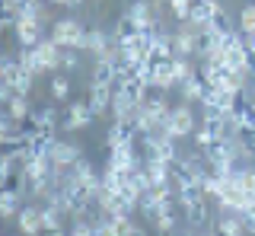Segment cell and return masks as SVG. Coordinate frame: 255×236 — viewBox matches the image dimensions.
<instances>
[{"label": "cell", "mask_w": 255, "mask_h": 236, "mask_svg": "<svg viewBox=\"0 0 255 236\" xmlns=\"http://www.w3.org/2000/svg\"><path fill=\"white\" fill-rule=\"evenodd\" d=\"M0 83L13 86L16 93H32V86H35V74H29L26 67L19 64V58L16 54H3L0 58Z\"/></svg>", "instance_id": "obj_1"}, {"label": "cell", "mask_w": 255, "mask_h": 236, "mask_svg": "<svg viewBox=\"0 0 255 236\" xmlns=\"http://www.w3.org/2000/svg\"><path fill=\"white\" fill-rule=\"evenodd\" d=\"M51 38L61 45V48H83V38H86V26L77 16H64L54 19L51 26Z\"/></svg>", "instance_id": "obj_2"}, {"label": "cell", "mask_w": 255, "mask_h": 236, "mask_svg": "<svg viewBox=\"0 0 255 236\" xmlns=\"http://www.w3.org/2000/svg\"><path fill=\"white\" fill-rule=\"evenodd\" d=\"M163 128L169 131V134H172L175 140H182V137L195 134L198 118H195V112H191V102H182V106H175L172 112H169V121H166Z\"/></svg>", "instance_id": "obj_3"}, {"label": "cell", "mask_w": 255, "mask_h": 236, "mask_svg": "<svg viewBox=\"0 0 255 236\" xmlns=\"http://www.w3.org/2000/svg\"><path fill=\"white\" fill-rule=\"evenodd\" d=\"M32 48H35V61H38V77H42V74H58V70H61V58H64V48L54 42L51 35L42 38L38 45H32Z\"/></svg>", "instance_id": "obj_4"}, {"label": "cell", "mask_w": 255, "mask_h": 236, "mask_svg": "<svg viewBox=\"0 0 255 236\" xmlns=\"http://www.w3.org/2000/svg\"><path fill=\"white\" fill-rule=\"evenodd\" d=\"M13 35L19 45H26V48H32V45H38L45 38V22L38 16H19L13 26Z\"/></svg>", "instance_id": "obj_5"}, {"label": "cell", "mask_w": 255, "mask_h": 236, "mask_svg": "<svg viewBox=\"0 0 255 236\" xmlns=\"http://www.w3.org/2000/svg\"><path fill=\"white\" fill-rule=\"evenodd\" d=\"M29 134H26V121L22 118H13L10 112H3V121H0V144L3 147H16L22 144Z\"/></svg>", "instance_id": "obj_6"}, {"label": "cell", "mask_w": 255, "mask_h": 236, "mask_svg": "<svg viewBox=\"0 0 255 236\" xmlns=\"http://www.w3.org/2000/svg\"><path fill=\"white\" fill-rule=\"evenodd\" d=\"M93 118H96V112H93L90 102H70L64 128H67V131H83V128H90V124H93Z\"/></svg>", "instance_id": "obj_7"}, {"label": "cell", "mask_w": 255, "mask_h": 236, "mask_svg": "<svg viewBox=\"0 0 255 236\" xmlns=\"http://www.w3.org/2000/svg\"><path fill=\"white\" fill-rule=\"evenodd\" d=\"M48 153H51V163H54V166H64V169H70L80 156H83V153H80V147L70 144V140H51Z\"/></svg>", "instance_id": "obj_8"}, {"label": "cell", "mask_w": 255, "mask_h": 236, "mask_svg": "<svg viewBox=\"0 0 255 236\" xmlns=\"http://www.w3.org/2000/svg\"><path fill=\"white\" fill-rule=\"evenodd\" d=\"M109 45H112V32H102V29H86V38H83V48H80V51H86L93 61H99V58H106Z\"/></svg>", "instance_id": "obj_9"}, {"label": "cell", "mask_w": 255, "mask_h": 236, "mask_svg": "<svg viewBox=\"0 0 255 236\" xmlns=\"http://www.w3.org/2000/svg\"><path fill=\"white\" fill-rule=\"evenodd\" d=\"M16 227H19V233H42V208H35V204H26V208H19V214H16Z\"/></svg>", "instance_id": "obj_10"}, {"label": "cell", "mask_w": 255, "mask_h": 236, "mask_svg": "<svg viewBox=\"0 0 255 236\" xmlns=\"http://www.w3.org/2000/svg\"><path fill=\"white\" fill-rule=\"evenodd\" d=\"M112 99H115V90L109 83H90V106L96 115L112 112Z\"/></svg>", "instance_id": "obj_11"}, {"label": "cell", "mask_w": 255, "mask_h": 236, "mask_svg": "<svg viewBox=\"0 0 255 236\" xmlns=\"http://www.w3.org/2000/svg\"><path fill=\"white\" fill-rule=\"evenodd\" d=\"M175 86V70H172V58L153 61V90L156 93H169Z\"/></svg>", "instance_id": "obj_12"}, {"label": "cell", "mask_w": 255, "mask_h": 236, "mask_svg": "<svg viewBox=\"0 0 255 236\" xmlns=\"http://www.w3.org/2000/svg\"><path fill=\"white\" fill-rule=\"evenodd\" d=\"M249 230V220H246V214H236V211H223V217L217 220V233L223 236H239Z\"/></svg>", "instance_id": "obj_13"}, {"label": "cell", "mask_w": 255, "mask_h": 236, "mask_svg": "<svg viewBox=\"0 0 255 236\" xmlns=\"http://www.w3.org/2000/svg\"><path fill=\"white\" fill-rule=\"evenodd\" d=\"M22 192L16 185H3V192H0V217L3 220H10L19 214V208H22Z\"/></svg>", "instance_id": "obj_14"}, {"label": "cell", "mask_w": 255, "mask_h": 236, "mask_svg": "<svg viewBox=\"0 0 255 236\" xmlns=\"http://www.w3.org/2000/svg\"><path fill=\"white\" fill-rule=\"evenodd\" d=\"M220 0H195V6H191V22H198V26H201V29H207V26H211V19H214V13H217L220 10Z\"/></svg>", "instance_id": "obj_15"}, {"label": "cell", "mask_w": 255, "mask_h": 236, "mask_svg": "<svg viewBox=\"0 0 255 236\" xmlns=\"http://www.w3.org/2000/svg\"><path fill=\"white\" fill-rule=\"evenodd\" d=\"M179 93H182V99H185V102H198V106H201L204 96H207V83L201 80V74H195L191 80H185V83L179 86Z\"/></svg>", "instance_id": "obj_16"}, {"label": "cell", "mask_w": 255, "mask_h": 236, "mask_svg": "<svg viewBox=\"0 0 255 236\" xmlns=\"http://www.w3.org/2000/svg\"><path fill=\"white\" fill-rule=\"evenodd\" d=\"M207 201H211V198H198V201H188L185 208H182V211H185V220H188L191 227H204L207 224V217H211Z\"/></svg>", "instance_id": "obj_17"}, {"label": "cell", "mask_w": 255, "mask_h": 236, "mask_svg": "<svg viewBox=\"0 0 255 236\" xmlns=\"http://www.w3.org/2000/svg\"><path fill=\"white\" fill-rule=\"evenodd\" d=\"M115 77H118V64L115 61H106V58H99L93 64V80L90 83H115Z\"/></svg>", "instance_id": "obj_18"}, {"label": "cell", "mask_w": 255, "mask_h": 236, "mask_svg": "<svg viewBox=\"0 0 255 236\" xmlns=\"http://www.w3.org/2000/svg\"><path fill=\"white\" fill-rule=\"evenodd\" d=\"M172 32L166 29H156L153 32V61H163V58H172Z\"/></svg>", "instance_id": "obj_19"}, {"label": "cell", "mask_w": 255, "mask_h": 236, "mask_svg": "<svg viewBox=\"0 0 255 236\" xmlns=\"http://www.w3.org/2000/svg\"><path fill=\"white\" fill-rule=\"evenodd\" d=\"M175 204H179V198H172L163 211H159V217L153 220V227H156L159 233H172L175 230Z\"/></svg>", "instance_id": "obj_20"}, {"label": "cell", "mask_w": 255, "mask_h": 236, "mask_svg": "<svg viewBox=\"0 0 255 236\" xmlns=\"http://www.w3.org/2000/svg\"><path fill=\"white\" fill-rule=\"evenodd\" d=\"M195 144H198V150H207V147L217 140V131H214V124L211 121H198V128H195Z\"/></svg>", "instance_id": "obj_21"}, {"label": "cell", "mask_w": 255, "mask_h": 236, "mask_svg": "<svg viewBox=\"0 0 255 236\" xmlns=\"http://www.w3.org/2000/svg\"><path fill=\"white\" fill-rule=\"evenodd\" d=\"M6 112H10L13 118H29V115H32V102H29V96H26V93H16V96L6 102Z\"/></svg>", "instance_id": "obj_22"}, {"label": "cell", "mask_w": 255, "mask_h": 236, "mask_svg": "<svg viewBox=\"0 0 255 236\" xmlns=\"http://www.w3.org/2000/svg\"><path fill=\"white\" fill-rule=\"evenodd\" d=\"M172 70H175V86H182L185 80H191V77L198 74L195 64H191V58H172Z\"/></svg>", "instance_id": "obj_23"}, {"label": "cell", "mask_w": 255, "mask_h": 236, "mask_svg": "<svg viewBox=\"0 0 255 236\" xmlns=\"http://www.w3.org/2000/svg\"><path fill=\"white\" fill-rule=\"evenodd\" d=\"M239 32L243 35L255 32V3H246L243 10H239Z\"/></svg>", "instance_id": "obj_24"}, {"label": "cell", "mask_w": 255, "mask_h": 236, "mask_svg": "<svg viewBox=\"0 0 255 236\" xmlns=\"http://www.w3.org/2000/svg\"><path fill=\"white\" fill-rule=\"evenodd\" d=\"M51 96L54 99H67L70 96V80L64 74H54L51 77Z\"/></svg>", "instance_id": "obj_25"}, {"label": "cell", "mask_w": 255, "mask_h": 236, "mask_svg": "<svg viewBox=\"0 0 255 236\" xmlns=\"http://www.w3.org/2000/svg\"><path fill=\"white\" fill-rule=\"evenodd\" d=\"M191 6H195V0H169V13L175 19H188L191 16Z\"/></svg>", "instance_id": "obj_26"}, {"label": "cell", "mask_w": 255, "mask_h": 236, "mask_svg": "<svg viewBox=\"0 0 255 236\" xmlns=\"http://www.w3.org/2000/svg\"><path fill=\"white\" fill-rule=\"evenodd\" d=\"M32 121H35L38 128H51V131H54V121H58V112H54V109H42V112H32Z\"/></svg>", "instance_id": "obj_27"}, {"label": "cell", "mask_w": 255, "mask_h": 236, "mask_svg": "<svg viewBox=\"0 0 255 236\" xmlns=\"http://www.w3.org/2000/svg\"><path fill=\"white\" fill-rule=\"evenodd\" d=\"M70 169H74V176H80V179H96V176H99V172L93 169V163H90V160H83V156H80V160H77Z\"/></svg>", "instance_id": "obj_28"}, {"label": "cell", "mask_w": 255, "mask_h": 236, "mask_svg": "<svg viewBox=\"0 0 255 236\" xmlns=\"http://www.w3.org/2000/svg\"><path fill=\"white\" fill-rule=\"evenodd\" d=\"M131 32H134V22H131V19H128V16H122V19H118V22H115V29H112V35H115V38H118V42H125V38H128V35H131Z\"/></svg>", "instance_id": "obj_29"}, {"label": "cell", "mask_w": 255, "mask_h": 236, "mask_svg": "<svg viewBox=\"0 0 255 236\" xmlns=\"http://www.w3.org/2000/svg\"><path fill=\"white\" fill-rule=\"evenodd\" d=\"M77 67H80V54H77V48H64L61 70H77Z\"/></svg>", "instance_id": "obj_30"}, {"label": "cell", "mask_w": 255, "mask_h": 236, "mask_svg": "<svg viewBox=\"0 0 255 236\" xmlns=\"http://www.w3.org/2000/svg\"><path fill=\"white\" fill-rule=\"evenodd\" d=\"M51 6H70V0H48Z\"/></svg>", "instance_id": "obj_31"}]
</instances>
